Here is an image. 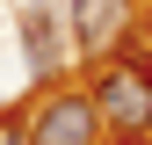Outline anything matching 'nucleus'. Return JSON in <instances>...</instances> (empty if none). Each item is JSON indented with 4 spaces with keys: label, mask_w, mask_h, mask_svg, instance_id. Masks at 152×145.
<instances>
[{
    "label": "nucleus",
    "mask_w": 152,
    "mask_h": 145,
    "mask_svg": "<svg viewBox=\"0 0 152 145\" xmlns=\"http://www.w3.org/2000/svg\"><path fill=\"white\" fill-rule=\"evenodd\" d=\"M0 145H29V116H22V109L0 116Z\"/></svg>",
    "instance_id": "39448f33"
},
{
    "label": "nucleus",
    "mask_w": 152,
    "mask_h": 145,
    "mask_svg": "<svg viewBox=\"0 0 152 145\" xmlns=\"http://www.w3.org/2000/svg\"><path fill=\"white\" fill-rule=\"evenodd\" d=\"M72 44L87 51V58H102V51H116L123 44V29H130V0H72Z\"/></svg>",
    "instance_id": "7ed1b4c3"
},
{
    "label": "nucleus",
    "mask_w": 152,
    "mask_h": 145,
    "mask_svg": "<svg viewBox=\"0 0 152 145\" xmlns=\"http://www.w3.org/2000/svg\"><path fill=\"white\" fill-rule=\"evenodd\" d=\"M22 58H29V80H58L65 58H58V0H29L22 7Z\"/></svg>",
    "instance_id": "20e7f679"
},
{
    "label": "nucleus",
    "mask_w": 152,
    "mask_h": 145,
    "mask_svg": "<svg viewBox=\"0 0 152 145\" xmlns=\"http://www.w3.org/2000/svg\"><path fill=\"white\" fill-rule=\"evenodd\" d=\"M94 109H102V131L123 145H152V65L145 58H109L94 72Z\"/></svg>",
    "instance_id": "f257e3e1"
},
{
    "label": "nucleus",
    "mask_w": 152,
    "mask_h": 145,
    "mask_svg": "<svg viewBox=\"0 0 152 145\" xmlns=\"http://www.w3.org/2000/svg\"><path fill=\"white\" fill-rule=\"evenodd\" d=\"M29 145H102V109L87 87H58L29 116Z\"/></svg>",
    "instance_id": "f03ea898"
}]
</instances>
